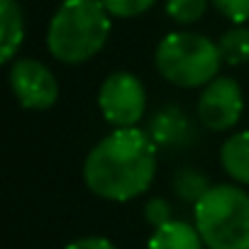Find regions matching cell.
<instances>
[{"label":"cell","mask_w":249,"mask_h":249,"mask_svg":"<svg viewBox=\"0 0 249 249\" xmlns=\"http://www.w3.org/2000/svg\"><path fill=\"white\" fill-rule=\"evenodd\" d=\"M112 15L100 0H64L47 27V49L61 64H83L107 42Z\"/></svg>","instance_id":"2"},{"label":"cell","mask_w":249,"mask_h":249,"mask_svg":"<svg viewBox=\"0 0 249 249\" xmlns=\"http://www.w3.org/2000/svg\"><path fill=\"white\" fill-rule=\"evenodd\" d=\"M147 132L159 149H169V152L186 149L198 137L191 117L178 105H164L161 110H157L147 122Z\"/></svg>","instance_id":"8"},{"label":"cell","mask_w":249,"mask_h":249,"mask_svg":"<svg viewBox=\"0 0 249 249\" xmlns=\"http://www.w3.org/2000/svg\"><path fill=\"white\" fill-rule=\"evenodd\" d=\"M208 3L210 0H166V15L178 22V25H193L198 22L205 10H208Z\"/></svg>","instance_id":"14"},{"label":"cell","mask_w":249,"mask_h":249,"mask_svg":"<svg viewBox=\"0 0 249 249\" xmlns=\"http://www.w3.org/2000/svg\"><path fill=\"white\" fill-rule=\"evenodd\" d=\"M147 249H205V242L198 234L196 225L171 220L152 232Z\"/></svg>","instance_id":"10"},{"label":"cell","mask_w":249,"mask_h":249,"mask_svg":"<svg viewBox=\"0 0 249 249\" xmlns=\"http://www.w3.org/2000/svg\"><path fill=\"white\" fill-rule=\"evenodd\" d=\"M220 164L234 183L249 186V130L234 132L220 147Z\"/></svg>","instance_id":"11"},{"label":"cell","mask_w":249,"mask_h":249,"mask_svg":"<svg viewBox=\"0 0 249 249\" xmlns=\"http://www.w3.org/2000/svg\"><path fill=\"white\" fill-rule=\"evenodd\" d=\"M210 3L232 25H244L249 20V0H210Z\"/></svg>","instance_id":"17"},{"label":"cell","mask_w":249,"mask_h":249,"mask_svg":"<svg viewBox=\"0 0 249 249\" xmlns=\"http://www.w3.org/2000/svg\"><path fill=\"white\" fill-rule=\"evenodd\" d=\"M105 5V10L112 15V18H137V15H144L157 0H100Z\"/></svg>","instance_id":"15"},{"label":"cell","mask_w":249,"mask_h":249,"mask_svg":"<svg viewBox=\"0 0 249 249\" xmlns=\"http://www.w3.org/2000/svg\"><path fill=\"white\" fill-rule=\"evenodd\" d=\"M154 66L164 81L178 88H203L222 66L217 42L198 32H171L154 52Z\"/></svg>","instance_id":"4"},{"label":"cell","mask_w":249,"mask_h":249,"mask_svg":"<svg viewBox=\"0 0 249 249\" xmlns=\"http://www.w3.org/2000/svg\"><path fill=\"white\" fill-rule=\"evenodd\" d=\"M8 78L15 100L25 110H49L59 100V81L39 59H15Z\"/></svg>","instance_id":"6"},{"label":"cell","mask_w":249,"mask_h":249,"mask_svg":"<svg viewBox=\"0 0 249 249\" xmlns=\"http://www.w3.org/2000/svg\"><path fill=\"white\" fill-rule=\"evenodd\" d=\"M64 249H117V247L107 237H81L69 242Z\"/></svg>","instance_id":"18"},{"label":"cell","mask_w":249,"mask_h":249,"mask_svg":"<svg viewBox=\"0 0 249 249\" xmlns=\"http://www.w3.org/2000/svg\"><path fill=\"white\" fill-rule=\"evenodd\" d=\"M144 220H147L154 230H157V227H161V225H166V222H171V220H174L171 203H169L166 198H161V196L149 198V200H147V205H144Z\"/></svg>","instance_id":"16"},{"label":"cell","mask_w":249,"mask_h":249,"mask_svg":"<svg viewBox=\"0 0 249 249\" xmlns=\"http://www.w3.org/2000/svg\"><path fill=\"white\" fill-rule=\"evenodd\" d=\"M222 61L230 66H242L249 61V27L234 25L217 39Z\"/></svg>","instance_id":"13"},{"label":"cell","mask_w":249,"mask_h":249,"mask_svg":"<svg viewBox=\"0 0 249 249\" xmlns=\"http://www.w3.org/2000/svg\"><path fill=\"white\" fill-rule=\"evenodd\" d=\"M157 149L147 130L115 127L83 161L88 191L112 203H127L147 193L157 176Z\"/></svg>","instance_id":"1"},{"label":"cell","mask_w":249,"mask_h":249,"mask_svg":"<svg viewBox=\"0 0 249 249\" xmlns=\"http://www.w3.org/2000/svg\"><path fill=\"white\" fill-rule=\"evenodd\" d=\"M213 188L210 178L205 171L200 169H193V166H181L171 174V191L183 200V203H191L196 205L208 191Z\"/></svg>","instance_id":"12"},{"label":"cell","mask_w":249,"mask_h":249,"mask_svg":"<svg viewBox=\"0 0 249 249\" xmlns=\"http://www.w3.org/2000/svg\"><path fill=\"white\" fill-rule=\"evenodd\" d=\"M98 110L112 127H137L147 112V88L130 71L110 73L98 90Z\"/></svg>","instance_id":"5"},{"label":"cell","mask_w":249,"mask_h":249,"mask_svg":"<svg viewBox=\"0 0 249 249\" xmlns=\"http://www.w3.org/2000/svg\"><path fill=\"white\" fill-rule=\"evenodd\" d=\"M25 39V15L18 0H0V64H13Z\"/></svg>","instance_id":"9"},{"label":"cell","mask_w":249,"mask_h":249,"mask_svg":"<svg viewBox=\"0 0 249 249\" xmlns=\"http://www.w3.org/2000/svg\"><path fill=\"white\" fill-rule=\"evenodd\" d=\"M205 249H249V193L234 183L213 186L193 205Z\"/></svg>","instance_id":"3"},{"label":"cell","mask_w":249,"mask_h":249,"mask_svg":"<svg viewBox=\"0 0 249 249\" xmlns=\"http://www.w3.org/2000/svg\"><path fill=\"white\" fill-rule=\"evenodd\" d=\"M244 110V95L234 78L217 76L203 86L198 98V120L210 132H227L239 122Z\"/></svg>","instance_id":"7"}]
</instances>
